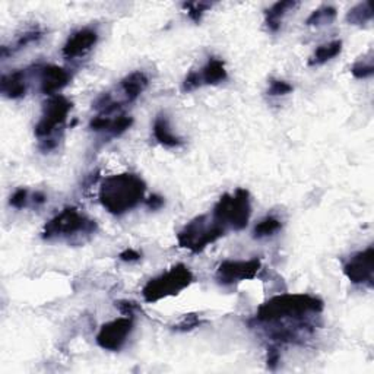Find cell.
I'll return each instance as SVG.
<instances>
[{"label": "cell", "instance_id": "1", "mask_svg": "<svg viewBox=\"0 0 374 374\" xmlns=\"http://www.w3.org/2000/svg\"><path fill=\"white\" fill-rule=\"evenodd\" d=\"M147 184L133 172H120L106 177L99 186L98 197L101 205L113 215H120L135 209L145 202Z\"/></svg>", "mask_w": 374, "mask_h": 374}, {"label": "cell", "instance_id": "2", "mask_svg": "<svg viewBox=\"0 0 374 374\" xmlns=\"http://www.w3.org/2000/svg\"><path fill=\"white\" fill-rule=\"evenodd\" d=\"M325 309L319 297L310 294H282L272 297L257 309L254 322L259 325L285 320H303L309 314H319Z\"/></svg>", "mask_w": 374, "mask_h": 374}, {"label": "cell", "instance_id": "3", "mask_svg": "<svg viewBox=\"0 0 374 374\" xmlns=\"http://www.w3.org/2000/svg\"><path fill=\"white\" fill-rule=\"evenodd\" d=\"M97 231L95 221L74 206L65 208L42 228L44 240H70L72 237L92 236Z\"/></svg>", "mask_w": 374, "mask_h": 374}, {"label": "cell", "instance_id": "4", "mask_svg": "<svg viewBox=\"0 0 374 374\" xmlns=\"http://www.w3.org/2000/svg\"><path fill=\"white\" fill-rule=\"evenodd\" d=\"M211 215L225 229L231 228L234 231H241L249 225L252 215L250 193L246 189H237L234 195L224 193Z\"/></svg>", "mask_w": 374, "mask_h": 374}, {"label": "cell", "instance_id": "5", "mask_svg": "<svg viewBox=\"0 0 374 374\" xmlns=\"http://www.w3.org/2000/svg\"><path fill=\"white\" fill-rule=\"evenodd\" d=\"M227 229L213 220L212 215H199L190 222H187L184 228L177 234L179 246L190 250L192 253L204 252L209 244L224 237Z\"/></svg>", "mask_w": 374, "mask_h": 374}, {"label": "cell", "instance_id": "6", "mask_svg": "<svg viewBox=\"0 0 374 374\" xmlns=\"http://www.w3.org/2000/svg\"><path fill=\"white\" fill-rule=\"evenodd\" d=\"M193 279L192 270L186 265H174L160 277L148 281L142 288V297L147 303H156L163 298L180 294L187 286H190Z\"/></svg>", "mask_w": 374, "mask_h": 374}, {"label": "cell", "instance_id": "7", "mask_svg": "<svg viewBox=\"0 0 374 374\" xmlns=\"http://www.w3.org/2000/svg\"><path fill=\"white\" fill-rule=\"evenodd\" d=\"M70 110L72 103L66 97L59 94L50 97L44 104V108H42L38 123L35 124V136L42 140L51 139V136L66 123Z\"/></svg>", "mask_w": 374, "mask_h": 374}, {"label": "cell", "instance_id": "8", "mask_svg": "<svg viewBox=\"0 0 374 374\" xmlns=\"http://www.w3.org/2000/svg\"><path fill=\"white\" fill-rule=\"evenodd\" d=\"M133 330V316H124L101 326L97 343L106 351H120Z\"/></svg>", "mask_w": 374, "mask_h": 374}, {"label": "cell", "instance_id": "9", "mask_svg": "<svg viewBox=\"0 0 374 374\" xmlns=\"http://www.w3.org/2000/svg\"><path fill=\"white\" fill-rule=\"evenodd\" d=\"M343 273L352 284L367 285L373 288L374 279V249L373 246L355 253L343 266Z\"/></svg>", "mask_w": 374, "mask_h": 374}, {"label": "cell", "instance_id": "10", "mask_svg": "<svg viewBox=\"0 0 374 374\" xmlns=\"http://www.w3.org/2000/svg\"><path fill=\"white\" fill-rule=\"evenodd\" d=\"M262 268L259 259L250 261H224L217 269V279L222 285H233L241 281H249L257 277Z\"/></svg>", "mask_w": 374, "mask_h": 374}, {"label": "cell", "instance_id": "11", "mask_svg": "<svg viewBox=\"0 0 374 374\" xmlns=\"http://www.w3.org/2000/svg\"><path fill=\"white\" fill-rule=\"evenodd\" d=\"M98 41V33L92 28H82V30L72 34L62 49V54L66 59H78L85 56Z\"/></svg>", "mask_w": 374, "mask_h": 374}, {"label": "cell", "instance_id": "12", "mask_svg": "<svg viewBox=\"0 0 374 374\" xmlns=\"http://www.w3.org/2000/svg\"><path fill=\"white\" fill-rule=\"evenodd\" d=\"M69 72L60 66L47 65L40 69V90L44 95L53 97L69 83Z\"/></svg>", "mask_w": 374, "mask_h": 374}, {"label": "cell", "instance_id": "13", "mask_svg": "<svg viewBox=\"0 0 374 374\" xmlns=\"http://www.w3.org/2000/svg\"><path fill=\"white\" fill-rule=\"evenodd\" d=\"M133 124V119L120 114V116L111 117V116H103V114H98L97 117H94L90 123V127L95 132H106L111 136H120L124 133L127 129H131Z\"/></svg>", "mask_w": 374, "mask_h": 374}, {"label": "cell", "instance_id": "14", "mask_svg": "<svg viewBox=\"0 0 374 374\" xmlns=\"http://www.w3.org/2000/svg\"><path fill=\"white\" fill-rule=\"evenodd\" d=\"M0 92L9 99H18L26 94V78L24 70H13L2 76Z\"/></svg>", "mask_w": 374, "mask_h": 374}, {"label": "cell", "instance_id": "15", "mask_svg": "<svg viewBox=\"0 0 374 374\" xmlns=\"http://www.w3.org/2000/svg\"><path fill=\"white\" fill-rule=\"evenodd\" d=\"M149 79L142 70H136L124 76L120 82V90L126 98V103H133L139 95L148 88Z\"/></svg>", "mask_w": 374, "mask_h": 374}, {"label": "cell", "instance_id": "16", "mask_svg": "<svg viewBox=\"0 0 374 374\" xmlns=\"http://www.w3.org/2000/svg\"><path fill=\"white\" fill-rule=\"evenodd\" d=\"M196 75H197L200 86L218 85L228 78L225 63L221 59H217V57H209L206 65L199 72H196Z\"/></svg>", "mask_w": 374, "mask_h": 374}, {"label": "cell", "instance_id": "17", "mask_svg": "<svg viewBox=\"0 0 374 374\" xmlns=\"http://www.w3.org/2000/svg\"><path fill=\"white\" fill-rule=\"evenodd\" d=\"M152 132H154V138L160 142L161 145H164L167 148H179L184 143L181 138H179L177 135L171 132L170 122H168L165 114H160V116H156L154 126H152Z\"/></svg>", "mask_w": 374, "mask_h": 374}, {"label": "cell", "instance_id": "18", "mask_svg": "<svg viewBox=\"0 0 374 374\" xmlns=\"http://www.w3.org/2000/svg\"><path fill=\"white\" fill-rule=\"evenodd\" d=\"M297 6L298 2H294V0H284V2H277L275 5H272L265 12V24L268 26V30L272 33H277L281 28L284 17Z\"/></svg>", "mask_w": 374, "mask_h": 374}, {"label": "cell", "instance_id": "19", "mask_svg": "<svg viewBox=\"0 0 374 374\" xmlns=\"http://www.w3.org/2000/svg\"><path fill=\"white\" fill-rule=\"evenodd\" d=\"M342 50V41L341 40H334L326 44L319 46L313 51L309 59V66H320L327 63L329 60L335 59V57L341 53Z\"/></svg>", "mask_w": 374, "mask_h": 374}, {"label": "cell", "instance_id": "20", "mask_svg": "<svg viewBox=\"0 0 374 374\" xmlns=\"http://www.w3.org/2000/svg\"><path fill=\"white\" fill-rule=\"evenodd\" d=\"M371 21H373V8L370 2L358 3L347 13V22L351 25H364Z\"/></svg>", "mask_w": 374, "mask_h": 374}, {"label": "cell", "instance_id": "21", "mask_svg": "<svg viewBox=\"0 0 374 374\" xmlns=\"http://www.w3.org/2000/svg\"><path fill=\"white\" fill-rule=\"evenodd\" d=\"M336 9L334 6H322L310 13L306 24L309 26H323L332 24L336 19Z\"/></svg>", "mask_w": 374, "mask_h": 374}, {"label": "cell", "instance_id": "22", "mask_svg": "<svg viewBox=\"0 0 374 374\" xmlns=\"http://www.w3.org/2000/svg\"><path fill=\"white\" fill-rule=\"evenodd\" d=\"M281 228H282V224L279 220H277L275 217H266L254 227L253 237L254 238L270 237L273 234H277Z\"/></svg>", "mask_w": 374, "mask_h": 374}, {"label": "cell", "instance_id": "23", "mask_svg": "<svg viewBox=\"0 0 374 374\" xmlns=\"http://www.w3.org/2000/svg\"><path fill=\"white\" fill-rule=\"evenodd\" d=\"M183 8L187 10V13H189V18L193 22L199 24L204 18V13L206 10H209L212 8V5L206 3V2H193V3H184Z\"/></svg>", "mask_w": 374, "mask_h": 374}, {"label": "cell", "instance_id": "24", "mask_svg": "<svg viewBox=\"0 0 374 374\" xmlns=\"http://www.w3.org/2000/svg\"><path fill=\"white\" fill-rule=\"evenodd\" d=\"M293 91V85L281 81V79H272L268 88V95L270 97H279V95H286Z\"/></svg>", "mask_w": 374, "mask_h": 374}, {"label": "cell", "instance_id": "25", "mask_svg": "<svg viewBox=\"0 0 374 374\" xmlns=\"http://www.w3.org/2000/svg\"><path fill=\"white\" fill-rule=\"evenodd\" d=\"M42 37V31L40 30H33V31H28L25 34H22L17 42H15V46L12 47V53L13 51H17V50H21L24 47H26L28 44H33V42H37L40 38Z\"/></svg>", "mask_w": 374, "mask_h": 374}, {"label": "cell", "instance_id": "26", "mask_svg": "<svg viewBox=\"0 0 374 374\" xmlns=\"http://www.w3.org/2000/svg\"><path fill=\"white\" fill-rule=\"evenodd\" d=\"M202 323H205V322L202 319H199L196 314H187V316H184L183 320L179 325L174 326V329L179 330V332H187V330L199 327Z\"/></svg>", "mask_w": 374, "mask_h": 374}, {"label": "cell", "instance_id": "27", "mask_svg": "<svg viewBox=\"0 0 374 374\" xmlns=\"http://www.w3.org/2000/svg\"><path fill=\"white\" fill-rule=\"evenodd\" d=\"M28 200H30V193H28V190L24 189V187H21V189H18L10 196L9 204L15 209H24L28 205Z\"/></svg>", "mask_w": 374, "mask_h": 374}, {"label": "cell", "instance_id": "28", "mask_svg": "<svg viewBox=\"0 0 374 374\" xmlns=\"http://www.w3.org/2000/svg\"><path fill=\"white\" fill-rule=\"evenodd\" d=\"M351 74H352L357 79H367V78L373 76V74H374V67H373L371 63L357 62V63L351 67Z\"/></svg>", "mask_w": 374, "mask_h": 374}, {"label": "cell", "instance_id": "29", "mask_svg": "<svg viewBox=\"0 0 374 374\" xmlns=\"http://www.w3.org/2000/svg\"><path fill=\"white\" fill-rule=\"evenodd\" d=\"M279 361H281V354H279L278 348L275 347V345H270V347L268 348V355H266L268 368L269 370H277Z\"/></svg>", "mask_w": 374, "mask_h": 374}, {"label": "cell", "instance_id": "30", "mask_svg": "<svg viewBox=\"0 0 374 374\" xmlns=\"http://www.w3.org/2000/svg\"><path fill=\"white\" fill-rule=\"evenodd\" d=\"M142 257V253H139L138 250L135 249H126L123 250L120 254H119V259L122 262H126V263H133V262H138L140 261Z\"/></svg>", "mask_w": 374, "mask_h": 374}, {"label": "cell", "instance_id": "31", "mask_svg": "<svg viewBox=\"0 0 374 374\" xmlns=\"http://www.w3.org/2000/svg\"><path fill=\"white\" fill-rule=\"evenodd\" d=\"M164 197L160 195H151L148 199H145V205L151 211H158L164 206Z\"/></svg>", "mask_w": 374, "mask_h": 374}, {"label": "cell", "instance_id": "32", "mask_svg": "<svg viewBox=\"0 0 374 374\" xmlns=\"http://www.w3.org/2000/svg\"><path fill=\"white\" fill-rule=\"evenodd\" d=\"M116 307L123 313V316H133V313L138 310V306L133 301H119V303H116Z\"/></svg>", "mask_w": 374, "mask_h": 374}, {"label": "cell", "instance_id": "33", "mask_svg": "<svg viewBox=\"0 0 374 374\" xmlns=\"http://www.w3.org/2000/svg\"><path fill=\"white\" fill-rule=\"evenodd\" d=\"M46 202H47V197H46V195L42 193V192H35L33 195V204L35 206H41V205H44Z\"/></svg>", "mask_w": 374, "mask_h": 374}]
</instances>
